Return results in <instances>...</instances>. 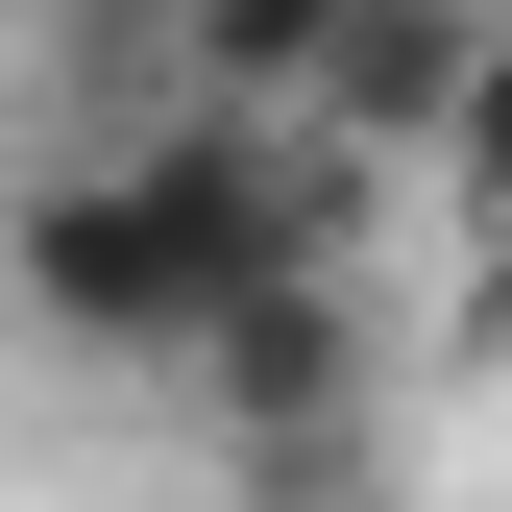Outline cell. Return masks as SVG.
Instances as JSON below:
<instances>
[{
    "mask_svg": "<svg viewBox=\"0 0 512 512\" xmlns=\"http://www.w3.org/2000/svg\"><path fill=\"white\" fill-rule=\"evenodd\" d=\"M0 269H25V317L74 366H196L269 269H317V196H293V147L269 122H122V147H74L25 220H0Z\"/></svg>",
    "mask_w": 512,
    "mask_h": 512,
    "instance_id": "obj_1",
    "label": "cell"
},
{
    "mask_svg": "<svg viewBox=\"0 0 512 512\" xmlns=\"http://www.w3.org/2000/svg\"><path fill=\"white\" fill-rule=\"evenodd\" d=\"M464 74H488L464 0H366V25H342V98H317V147H342V171H439V147H464Z\"/></svg>",
    "mask_w": 512,
    "mask_h": 512,
    "instance_id": "obj_2",
    "label": "cell"
},
{
    "mask_svg": "<svg viewBox=\"0 0 512 512\" xmlns=\"http://www.w3.org/2000/svg\"><path fill=\"white\" fill-rule=\"evenodd\" d=\"M342 366H366V342H342V269H269V293H244V317H220V342H196V391L293 439L317 391H342Z\"/></svg>",
    "mask_w": 512,
    "mask_h": 512,
    "instance_id": "obj_3",
    "label": "cell"
},
{
    "mask_svg": "<svg viewBox=\"0 0 512 512\" xmlns=\"http://www.w3.org/2000/svg\"><path fill=\"white\" fill-rule=\"evenodd\" d=\"M439 171H464V196L512 220V25H488V74H464V147H439Z\"/></svg>",
    "mask_w": 512,
    "mask_h": 512,
    "instance_id": "obj_4",
    "label": "cell"
}]
</instances>
